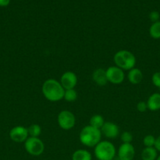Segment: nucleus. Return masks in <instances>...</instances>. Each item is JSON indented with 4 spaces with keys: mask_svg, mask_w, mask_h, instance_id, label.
Instances as JSON below:
<instances>
[{
    "mask_svg": "<svg viewBox=\"0 0 160 160\" xmlns=\"http://www.w3.org/2000/svg\"><path fill=\"white\" fill-rule=\"evenodd\" d=\"M42 92L44 97L48 101L56 102L64 98L65 90L60 81L50 78L44 81L42 87Z\"/></svg>",
    "mask_w": 160,
    "mask_h": 160,
    "instance_id": "f257e3e1",
    "label": "nucleus"
},
{
    "mask_svg": "<svg viewBox=\"0 0 160 160\" xmlns=\"http://www.w3.org/2000/svg\"><path fill=\"white\" fill-rule=\"evenodd\" d=\"M102 134L100 129L93 128L90 125L84 127L79 134L80 142L89 148L95 147L101 141Z\"/></svg>",
    "mask_w": 160,
    "mask_h": 160,
    "instance_id": "f03ea898",
    "label": "nucleus"
},
{
    "mask_svg": "<svg viewBox=\"0 0 160 160\" xmlns=\"http://www.w3.org/2000/svg\"><path fill=\"white\" fill-rule=\"evenodd\" d=\"M114 62L116 67L122 70H130L134 68L136 59L134 55L128 50H119L114 55Z\"/></svg>",
    "mask_w": 160,
    "mask_h": 160,
    "instance_id": "7ed1b4c3",
    "label": "nucleus"
},
{
    "mask_svg": "<svg viewBox=\"0 0 160 160\" xmlns=\"http://www.w3.org/2000/svg\"><path fill=\"white\" fill-rule=\"evenodd\" d=\"M94 155L98 160H113L116 155V148L109 141H100L94 147Z\"/></svg>",
    "mask_w": 160,
    "mask_h": 160,
    "instance_id": "20e7f679",
    "label": "nucleus"
},
{
    "mask_svg": "<svg viewBox=\"0 0 160 160\" xmlns=\"http://www.w3.org/2000/svg\"><path fill=\"white\" fill-rule=\"evenodd\" d=\"M24 148L29 155L39 156L43 153L45 145L43 142L39 138L28 137V138L24 142Z\"/></svg>",
    "mask_w": 160,
    "mask_h": 160,
    "instance_id": "39448f33",
    "label": "nucleus"
},
{
    "mask_svg": "<svg viewBox=\"0 0 160 160\" xmlns=\"http://www.w3.org/2000/svg\"><path fill=\"white\" fill-rule=\"evenodd\" d=\"M75 116L69 110H62L57 116V123L61 129L68 131L75 125Z\"/></svg>",
    "mask_w": 160,
    "mask_h": 160,
    "instance_id": "423d86ee",
    "label": "nucleus"
},
{
    "mask_svg": "<svg viewBox=\"0 0 160 160\" xmlns=\"http://www.w3.org/2000/svg\"><path fill=\"white\" fill-rule=\"evenodd\" d=\"M106 76L108 82L113 84H122L125 79L124 70L116 66H111L106 70Z\"/></svg>",
    "mask_w": 160,
    "mask_h": 160,
    "instance_id": "0eeeda50",
    "label": "nucleus"
},
{
    "mask_svg": "<svg viewBox=\"0 0 160 160\" xmlns=\"http://www.w3.org/2000/svg\"><path fill=\"white\" fill-rule=\"evenodd\" d=\"M29 137L28 128L22 126H17L13 128L9 131V138L16 143L24 142Z\"/></svg>",
    "mask_w": 160,
    "mask_h": 160,
    "instance_id": "6e6552de",
    "label": "nucleus"
},
{
    "mask_svg": "<svg viewBox=\"0 0 160 160\" xmlns=\"http://www.w3.org/2000/svg\"><path fill=\"white\" fill-rule=\"evenodd\" d=\"M61 85L64 88V90L68 89H74L78 83V78L76 74L72 71H66L61 75Z\"/></svg>",
    "mask_w": 160,
    "mask_h": 160,
    "instance_id": "1a4fd4ad",
    "label": "nucleus"
},
{
    "mask_svg": "<svg viewBox=\"0 0 160 160\" xmlns=\"http://www.w3.org/2000/svg\"><path fill=\"white\" fill-rule=\"evenodd\" d=\"M135 156V148L131 143H122L118 149L119 160H133Z\"/></svg>",
    "mask_w": 160,
    "mask_h": 160,
    "instance_id": "9d476101",
    "label": "nucleus"
},
{
    "mask_svg": "<svg viewBox=\"0 0 160 160\" xmlns=\"http://www.w3.org/2000/svg\"><path fill=\"white\" fill-rule=\"evenodd\" d=\"M102 135L108 139H115L119 134V128L117 124L112 122H105L100 128Z\"/></svg>",
    "mask_w": 160,
    "mask_h": 160,
    "instance_id": "9b49d317",
    "label": "nucleus"
},
{
    "mask_svg": "<svg viewBox=\"0 0 160 160\" xmlns=\"http://www.w3.org/2000/svg\"><path fill=\"white\" fill-rule=\"evenodd\" d=\"M93 80L99 86H104L108 83L106 70L103 68H97L93 73Z\"/></svg>",
    "mask_w": 160,
    "mask_h": 160,
    "instance_id": "f8f14e48",
    "label": "nucleus"
},
{
    "mask_svg": "<svg viewBox=\"0 0 160 160\" xmlns=\"http://www.w3.org/2000/svg\"><path fill=\"white\" fill-rule=\"evenodd\" d=\"M143 78H144V76H143L142 71L140 69L136 68V67L129 70L128 73H127L128 81L133 84H140L142 81Z\"/></svg>",
    "mask_w": 160,
    "mask_h": 160,
    "instance_id": "ddd939ff",
    "label": "nucleus"
},
{
    "mask_svg": "<svg viewBox=\"0 0 160 160\" xmlns=\"http://www.w3.org/2000/svg\"><path fill=\"white\" fill-rule=\"evenodd\" d=\"M147 109L155 112L160 109V93H153L147 98Z\"/></svg>",
    "mask_w": 160,
    "mask_h": 160,
    "instance_id": "4468645a",
    "label": "nucleus"
},
{
    "mask_svg": "<svg viewBox=\"0 0 160 160\" xmlns=\"http://www.w3.org/2000/svg\"><path fill=\"white\" fill-rule=\"evenodd\" d=\"M158 157V152L155 147H145L141 152L142 160H156Z\"/></svg>",
    "mask_w": 160,
    "mask_h": 160,
    "instance_id": "2eb2a0df",
    "label": "nucleus"
},
{
    "mask_svg": "<svg viewBox=\"0 0 160 160\" xmlns=\"http://www.w3.org/2000/svg\"><path fill=\"white\" fill-rule=\"evenodd\" d=\"M72 160H92V155L86 149H78L72 154Z\"/></svg>",
    "mask_w": 160,
    "mask_h": 160,
    "instance_id": "dca6fc26",
    "label": "nucleus"
},
{
    "mask_svg": "<svg viewBox=\"0 0 160 160\" xmlns=\"http://www.w3.org/2000/svg\"><path fill=\"white\" fill-rule=\"evenodd\" d=\"M104 123L105 121L104 117L101 115H99V114H96V115L92 116L90 120H89V125L90 126L100 130Z\"/></svg>",
    "mask_w": 160,
    "mask_h": 160,
    "instance_id": "f3484780",
    "label": "nucleus"
},
{
    "mask_svg": "<svg viewBox=\"0 0 160 160\" xmlns=\"http://www.w3.org/2000/svg\"><path fill=\"white\" fill-rule=\"evenodd\" d=\"M149 34L154 39H160V20L152 23L149 28Z\"/></svg>",
    "mask_w": 160,
    "mask_h": 160,
    "instance_id": "a211bd4d",
    "label": "nucleus"
},
{
    "mask_svg": "<svg viewBox=\"0 0 160 160\" xmlns=\"http://www.w3.org/2000/svg\"><path fill=\"white\" fill-rule=\"evenodd\" d=\"M28 134L29 137H34V138H39L42 133V128L39 124H31L29 128H28Z\"/></svg>",
    "mask_w": 160,
    "mask_h": 160,
    "instance_id": "6ab92c4d",
    "label": "nucleus"
},
{
    "mask_svg": "<svg viewBox=\"0 0 160 160\" xmlns=\"http://www.w3.org/2000/svg\"><path fill=\"white\" fill-rule=\"evenodd\" d=\"M78 98V93L74 89H68V90H65L64 95V98L65 101L68 102H75Z\"/></svg>",
    "mask_w": 160,
    "mask_h": 160,
    "instance_id": "aec40b11",
    "label": "nucleus"
},
{
    "mask_svg": "<svg viewBox=\"0 0 160 160\" xmlns=\"http://www.w3.org/2000/svg\"><path fill=\"white\" fill-rule=\"evenodd\" d=\"M155 143V136L152 135V134H147V135L144 136V139H143V144L145 147H154Z\"/></svg>",
    "mask_w": 160,
    "mask_h": 160,
    "instance_id": "412c9836",
    "label": "nucleus"
},
{
    "mask_svg": "<svg viewBox=\"0 0 160 160\" xmlns=\"http://www.w3.org/2000/svg\"><path fill=\"white\" fill-rule=\"evenodd\" d=\"M120 138L122 143H131L133 141V135L129 131H124L121 134Z\"/></svg>",
    "mask_w": 160,
    "mask_h": 160,
    "instance_id": "4be33fe9",
    "label": "nucleus"
},
{
    "mask_svg": "<svg viewBox=\"0 0 160 160\" xmlns=\"http://www.w3.org/2000/svg\"><path fill=\"white\" fill-rule=\"evenodd\" d=\"M152 82L154 86L160 88V72H155L152 77Z\"/></svg>",
    "mask_w": 160,
    "mask_h": 160,
    "instance_id": "5701e85b",
    "label": "nucleus"
},
{
    "mask_svg": "<svg viewBox=\"0 0 160 160\" xmlns=\"http://www.w3.org/2000/svg\"><path fill=\"white\" fill-rule=\"evenodd\" d=\"M160 18V14L159 12H157V11H152L149 14V19H150L152 23H155V22L159 21Z\"/></svg>",
    "mask_w": 160,
    "mask_h": 160,
    "instance_id": "b1692460",
    "label": "nucleus"
},
{
    "mask_svg": "<svg viewBox=\"0 0 160 160\" xmlns=\"http://www.w3.org/2000/svg\"><path fill=\"white\" fill-rule=\"evenodd\" d=\"M136 109H137L140 112H146V110L147 109V102H143V101L139 102L136 104Z\"/></svg>",
    "mask_w": 160,
    "mask_h": 160,
    "instance_id": "393cba45",
    "label": "nucleus"
},
{
    "mask_svg": "<svg viewBox=\"0 0 160 160\" xmlns=\"http://www.w3.org/2000/svg\"><path fill=\"white\" fill-rule=\"evenodd\" d=\"M154 147H155V149L157 150V152H160V135H158V137L155 138V143Z\"/></svg>",
    "mask_w": 160,
    "mask_h": 160,
    "instance_id": "a878e982",
    "label": "nucleus"
},
{
    "mask_svg": "<svg viewBox=\"0 0 160 160\" xmlns=\"http://www.w3.org/2000/svg\"><path fill=\"white\" fill-rule=\"evenodd\" d=\"M10 2V0H0V6L2 7H5L7 6Z\"/></svg>",
    "mask_w": 160,
    "mask_h": 160,
    "instance_id": "bb28decb",
    "label": "nucleus"
},
{
    "mask_svg": "<svg viewBox=\"0 0 160 160\" xmlns=\"http://www.w3.org/2000/svg\"><path fill=\"white\" fill-rule=\"evenodd\" d=\"M156 160H160V156H158V157H157Z\"/></svg>",
    "mask_w": 160,
    "mask_h": 160,
    "instance_id": "cd10ccee",
    "label": "nucleus"
}]
</instances>
